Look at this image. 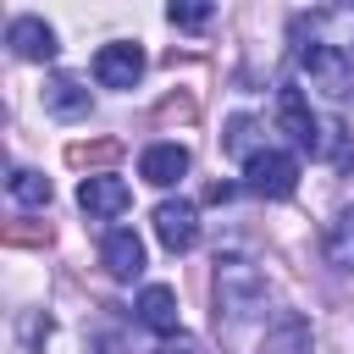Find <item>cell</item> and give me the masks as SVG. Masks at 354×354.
<instances>
[{
  "label": "cell",
  "mask_w": 354,
  "mask_h": 354,
  "mask_svg": "<svg viewBox=\"0 0 354 354\" xmlns=\"http://www.w3.org/2000/svg\"><path fill=\"white\" fill-rule=\"evenodd\" d=\"M216 304L227 315H254L266 304V282L249 260H216ZM216 310V315H221Z\"/></svg>",
  "instance_id": "1"
},
{
  "label": "cell",
  "mask_w": 354,
  "mask_h": 354,
  "mask_svg": "<svg viewBox=\"0 0 354 354\" xmlns=\"http://www.w3.org/2000/svg\"><path fill=\"white\" fill-rule=\"evenodd\" d=\"M243 183H249V194H260V199H288V194L299 188V160H293L288 149H254V155L243 160Z\"/></svg>",
  "instance_id": "2"
},
{
  "label": "cell",
  "mask_w": 354,
  "mask_h": 354,
  "mask_svg": "<svg viewBox=\"0 0 354 354\" xmlns=\"http://www.w3.org/2000/svg\"><path fill=\"white\" fill-rule=\"evenodd\" d=\"M94 77H100L105 88H133V83L144 77V50H138L133 39H111V44H100V55H94Z\"/></svg>",
  "instance_id": "3"
},
{
  "label": "cell",
  "mask_w": 354,
  "mask_h": 354,
  "mask_svg": "<svg viewBox=\"0 0 354 354\" xmlns=\"http://www.w3.org/2000/svg\"><path fill=\"white\" fill-rule=\"evenodd\" d=\"M155 238H160L171 254L194 249V243H199V210H194L188 199H166V205H155Z\"/></svg>",
  "instance_id": "4"
},
{
  "label": "cell",
  "mask_w": 354,
  "mask_h": 354,
  "mask_svg": "<svg viewBox=\"0 0 354 354\" xmlns=\"http://www.w3.org/2000/svg\"><path fill=\"white\" fill-rule=\"evenodd\" d=\"M77 205H83L88 216H122V210L133 205V188H127L122 177H111V171H94V177L77 183Z\"/></svg>",
  "instance_id": "5"
},
{
  "label": "cell",
  "mask_w": 354,
  "mask_h": 354,
  "mask_svg": "<svg viewBox=\"0 0 354 354\" xmlns=\"http://www.w3.org/2000/svg\"><path fill=\"white\" fill-rule=\"evenodd\" d=\"M100 260H105V271H111L116 282H133V277L144 271V238H138L133 227H111L105 243H100Z\"/></svg>",
  "instance_id": "6"
},
{
  "label": "cell",
  "mask_w": 354,
  "mask_h": 354,
  "mask_svg": "<svg viewBox=\"0 0 354 354\" xmlns=\"http://www.w3.org/2000/svg\"><path fill=\"white\" fill-rule=\"evenodd\" d=\"M277 122H282V133H288L299 149H321V127H315V116H310L304 88H282V94H277Z\"/></svg>",
  "instance_id": "7"
},
{
  "label": "cell",
  "mask_w": 354,
  "mask_h": 354,
  "mask_svg": "<svg viewBox=\"0 0 354 354\" xmlns=\"http://www.w3.org/2000/svg\"><path fill=\"white\" fill-rule=\"evenodd\" d=\"M6 44L22 55V61H50L61 44H55V28L50 22H39V17H17L11 28H6Z\"/></svg>",
  "instance_id": "8"
},
{
  "label": "cell",
  "mask_w": 354,
  "mask_h": 354,
  "mask_svg": "<svg viewBox=\"0 0 354 354\" xmlns=\"http://www.w3.org/2000/svg\"><path fill=\"white\" fill-rule=\"evenodd\" d=\"M183 171H188V149H183V144H149V149L138 155V177L155 183V188H171Z\"/></svg>",
  "instance_id": "9"
},
{
  "label": "cell",
  "mask_w": 354,
  "mask_h": 354,
  "mask_svg": "<svg viewBox=\"0 0 354 354\" xmlns=\"http://www.w3.org/2000/svg\"><path fill=\"white\" fill-rule=\"evenodd\" d=\"M138 321H144L149 332H160V337H177V293H171L166 282H149V288L138 293Z\"/></svg>",
  "instance_id": "10"
},
{
  "label": "cell",
  "mask_w": 354,
  "mask_h": 354,
  "mask_svg": "<svg viewBox=\"0 0 354 354\" xmlns=\"http://www.w3.org/2000/svg\"><path fill=\"white\" fill-rule=\"evenodd\" d=\"M304 72H310V77H315L326 94H343V88H348V72H354V61H343L332 44H310V50H304Z\"/></svg>",
  "instance_id": "11"
},
{
  "label": "cell",
  "mask_w": 354,
  "mask_h": 354,
  "mask_svg": "<svg viewBox=\"0 0 354 354\" xmlns=\"http://www.w3.org/2000/svg\"><path fill=\"white\" fill-rule=\"evenodd\" d=\"M321 254H326V266L354 271V205H343V210L326 221V232H321Z\"/></svg>",
  "instance_id": "12"
},
{
  "label": "cell",
  "mask_w": 354,
  "mask_h": 354,
  "mask_svg": "<svg viewBox=\"0 0 354 354\" xmlns=\"http://www.w3.org/2000/svg\"><path fill=\"white\" fill-rule=\"evenodd\" d=\"M44 105L55 116H88V88L77 77H55V83H44Z\"/></svg>",
  "instance_id": "13"
},
{
  "label": "cell",
  "mask_w": 354,
  "mask_h": 354,
  "mask_svg": "<svg viewBox=\"0 0 354 354\" xmlns=\"http://www.w3.org/2000/svg\"><path fill=\"white\" fill-rule=\"evenodd\" d=\"M6 188H11V199H17L22 210H44V205H50V183H44L39 171H11Z\"/></svg>",
  "instance_id": "14"
},
{
  "label": "cell",
  "mask_w": 354,
  "mask_h": 354,
  "mask_svg": "<svg viewBox=\"0 0 354 354\" xmlns=\"http://www.w3.org/2000/svg\"><path fill=\"white\" fill-rule=\"evenodd\" d=\"M210 11H216V0H171V6H166V17H171L177 28H205Z\"/></svg>",
  "instance_id": "15"
},
{
  "label": "cell",
  "mask_w": 354,
  "mask_h": 354,
  "mask_svg": "<svg viewBox=\"0 0 354 354\" xmlns=\"http://www.w3.org/2000/svg\"><path fill=\"white\" fill-rule=\"evenodd\" d=\"M249 133H254V122H249V116H232V122H227V149H238L243 160L254 155V149H249Z\"/></svg>",
  "instance_id": "16"
},
{
  "label": "cell",
  "mask_w": 354,
  "mask_h": 354,
  "mask_svg": "<svg viewBox=\"0 0 354 354\" xmlns=\"http://www.w3.org/2000/svg\"><path fill=\"white\" fill-rule=\"evenodd\" d=\"M155 354H199V343H194L188 332H177V337H166V343H160Z\"/></svg>",
  "instance_id": "17"
},
{
  "label": "cell",
  "mask_w": 354,
  "mask_h": 354,
  "mask_svg": "<svg viewBox=\"0 0 354 354\" xmlns=\"http://www.w3.org/2000/svg\"><path fill=\"white\" fill-rule=\"evenodd\" d=\"M348 61H354V55H348Z\"/></svg>",
  "instance_id": "18"
}]
</instances>
